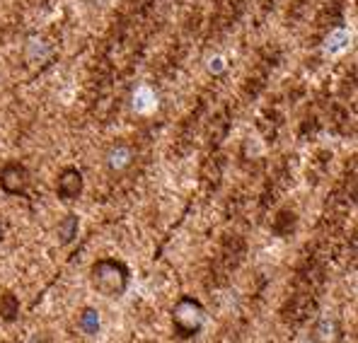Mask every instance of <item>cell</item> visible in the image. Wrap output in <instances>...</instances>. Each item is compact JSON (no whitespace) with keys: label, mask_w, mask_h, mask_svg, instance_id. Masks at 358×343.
Here are the masks:
<instances>
[{"label":"cell","mask_w":358,"mask_h":343,"mask_svg":"<svg viewBox=\"0 0 358 343\" xmlns=\"http://www.w3.org/2000/svg\"><path fill=\"white\" fill-rule=\"evenodd\" d=\"M317 343H341V331L334 321L329 319H322L317 326V334H315Z\"/></svg>","instance_id":"cell-8"},{"label":"cell","mask_w":358,"mask_h":343,"mask_svg":"<svg viewBox=\"0 0 358 343\" xmlns=\"http://www.w3.org/2000/svg\"><path fill=\"white\" fill-rule=\"evenodd\" d=\"M203 321H206V309L199 300L189 295H182L172 307V324L179 339H194L203 329Z\"/></svg>","instance_id":"cell-2"},{"label":"cell","mask_w":358,"mask_h":343,"mask_svg":"<svg viewBox=\"0 0 358 343\" xmlns=\"http://www.w3.org/2000/svg\"><path fill=\"white\" fill-rule=\"evenodd\" d=\"M90 278L97 293H102L104 298H121L129 290L131 271L124 261L112 256L97 258L90 268Z\"/></svg>","instance_id":"cell-1"},{"label":"cell","mask_w":358,"mask_h":343,"mask_svg":"<svg viewBox=\"0 0 358 343\" xmlns=\"http://www.w3.org/2000/svg\"><path fill=\"white\" fill-rule=\"evenodd\" d=\"M131 162H134V152H131L129 145L112 147V150H109V155H107V165H109V170H112V172H124Z\"/></svg>","instance_id":"cell-6"},{"label":"cell","mask_w":358,"mask_h":343,"mask_svg":"<svg viewBox=\"0 0 358 343\" xmlns=\"http://www.w3.org/2000/svg\"><path fill=\"white\" fill-rule=\"evenodd\" d=\"M20 316V300L15 293H10V290H3L0 293V319L3 321H15Z\"/></svg>","instance_id":"cell-7"},{"label":"cell","mask_w":358,"mask_h":343,"mask_svg":"<svg viewBox=\"0 0 358 343\" xmlns=\"http://www.w3.org/2000/svg\"><path fill=\"white\" fill-rule=\"evenodd\" d=\"M83 189H85V179L78 167H63L56 182V196L61 200H76L80 198Z\"/></svg>","instance_id":"cell-4"},{"label":"cell","mask_w":358,"mask_h":343,"mask_svg":"<svg viewBox=\"0 0 358 343\" xmlns=\"http://www.w3.org/2000/svg\"><path fill=\"white\" fill-rule=\"evenodd\" d=\"M78 230H80V218H78L76 213L63 215V220L59 223V230H56V235H59V245L61 247L71 245V242L78 237Z\"/></svg>","instance_id":"cell-5"},{"label":"cell","mask_w":358,"mask_h":343,"mask_svg":"<svg viewBox=\"0 0 358 343\" xmlns=\"http://www.w3.org/2000/svg\"><path fill=\"white\" fill-rule=\"evenodd\" d=\"M78 326H80V331H85L87 336H94L99 331V314L97 309L92 307H85L80 312V319H78Z\"/></svg>","instance_id":"cell-9"},{"label":"cell","mask_w":358,"mask_h":343,"mask_svg":"<svg viewBox=\"0 0 358 343\" xmlns=\"http://www.w3.org/2000/svg\"><path fill=\"white\" fill-rule=\"evenodd\" d=\"M0 189L8 196H24L29 189V172L22 162L8 160L0 167Z\"/></svg>","instance_id":"cell-3"},{"label":"cell","mask_w":358,"mask_h":343,"mask_svg":"<svg viewBox=\"0 0 358 343\" xmlns=\"http://www.w3.org/2000/svg\"><path fill=\"white\" fill-rule=\"evenodd\" d=\"M0 240H3V225H0Z\"/></svg>","instance_id":"cell-10"}]
</instances>
